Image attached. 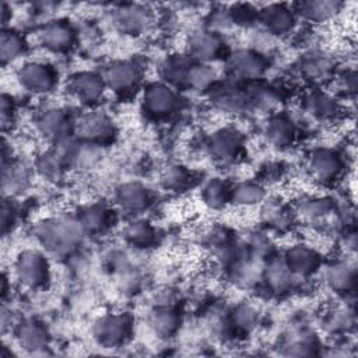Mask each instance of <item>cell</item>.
<instances>
[{
  "label": "cell",
  "mask_w": 358,
  "mask_h": 358,
  "mask_svg": "<svg viewBox=\"0 0 358 358\" xmlns=\"http://www.w3.org/2000/svg\"><path fill=\"white\" fill-rule=\"evenodd\" d=\"M35 236L43 248L57 256L66 257L77 250L83 242L84 231L77 218H49L35 227Z\"/></svg>",
  "instance_id": "cell-1"
},
{
  "label": "cell",
  "mask_w": 358,
  "mask_h": 358,
  "mask_svg": "<svg viewBox=\"0 0 358 358\" xmlns=\"http://www.w3.org/2000/svg\"><path fill=\"white\" fill-rule=\"evenodd\" d=\"M14 273L24 287L29 289H42L50 280L49 260L38 250H22L14 263Z\"/></svg>",
  "instance_id": "cell-2"
},
{
  "label": "cell",
  "mask_w": 358,
  "mask_h": 358,
  "mask_svg": "<svg viewBox=\"0 0 358 358\" xmlns=\"http://www.w3.org/2000/svg\"><path fill=\"white\" fill-rule=\"evenodd\" d=\"M143 110L152 119H166L180 108V96L176 90L165 83H152L145 87L141 99Z\"/></svg>",
  "instance_id": "cell-3"
},
{
  "label": "cell",
  "mask_w": 358,
  "mask_h": 358,
  "mask_svg": "<svg viewBox=\"0 0 358 358\" xmlns=\"http://www.w3.org/2000/svg\"><path fill=\"white\" fill-rule=\"evenodd\" d=\"M133 333V319L129 313H109L94 324V337L103 348L124 345Z\"/></svg>",
  "instance_id": "cell-4"
},
{
  "label": "cell",
  "mask_w": 358,
  "mask_h": 358,
  "mask_svg": "<svg viewBox=\"0 0 358 358\" xmlns=\"http://www.w3.org/2000/svg\"><path fill=\"white\" fill-rule=\"evenodd\" d=\"M77 137L92 147L109 145L116 137L112 119L102 112H88L77 120Z\"/></svg>",
  "instance_id": "cell-5"
},
{
  "label": "cell",
  "mask_w": 358,
  "mask_h": 358,
  "mask_svg": "<svg viewBox=\"0 0 358 358\" xmlns=\"http://www.w3.org/2000/svg\"><path fill=\"white\" fill-rule=\"evenodd\" d=\"M106 88L119 95H127L137 90L141 81V69L131 60L109 63L101 73Z\"/></svg>",
  "instance_id": "cell-6"
},
{
  "label": "cell",
  "mask_w": 358,
  "mask_h": 358,
  "mask_svg": "<svg viewBox=\"0 0 358 358\" xmlns=\"http://www.w3.org/2000/svg\"><path fill=\"white\" fill-rule=\"evenodd\" d=\"M306 166L310 175L323 183H333L344 172L343 158L331 148L316 147L306 157Z\"/></svg>",
  "instance_id": "cell-7"
},
{
  "label": "cell",
  "mask_w": 358,
  "mask_h": 358,
  "mask_svg": "<svg viewBox=\"0 0 358 358\" xmlns=\"http://www.w3.org/2000/svg\"><path fill=\"white\" fill-rule=\"evenodd\" d=\"M57 70L45 62H28L17 73V78L32 94H48L57 85Z\"/></svg>",
  "instance_id": "cell-8"
},
{
  "label": "cell",
  "mask_w": 358,
  "mask_h": 358,
  "mask_svg": "<svg viewBox=\"0 0 358 358\" xmlns=\"http://www.w3.org/2000/svg\"><path fill=\"white\" fill-rule=\"evenodd\" d=\"M206 145L213 158L222 164H231L236 162L242 157L243 137L238 130L224 127L214 131L208 137Z\"/></svg>",
  "instance_id": "cell-9"
},
{
  "label": "cell",
  "mask_w": 358,
  "mask_h": 358,
  "mask_svg": "<svg viewBox=\"0 0 358 358\" xmlns=\"http://www.w3.org/2000/svg\"><path fill=\"white\" fill-rule=\"evenodd\" d=\"M227 69L235 81H253L266 71L267 62L255 50L239 49L227 57Z\"/></svg>",
  "instance_id": "cell-10"
},
{
  "label": "cell",
  "mask_w": 358,
  "mask_h": 358,
  "mask_svg": "<svg viewBox=\"0 0 358 358\" xmlns=\"http://www.w3.org/2000/svg\"><path fill=\"white\" fill-rule=\"evenodd\" d=\"M187 55L194 62L207 64L224 57L225 42L221 35L213 29L197 31L189 39Z\"/></svg>",
  "instance_id": "cell-11"
},
{
  "label": "cell",
  "mask_w": 358,
  "mask_h": 358,
  "mask_svg": "<svg viewBox=\"0 0 358 358\" xmlns=\"http://www.w3.org/2000/svg\"><path fill=\"white\" fill-rule=\"evenodd\" d=\"M105 88L102 74L95 71H78L69 80V91L84 105L96 103L102 98Z\"/></svg>",
  "instance_id": "cell-12"
},
{
  "label": "cell",
  "mask_w": 358,
  "mask_h": 358,
  "mask_svg": "<svg viewBox=\"0 0 358 358\" xmlns=\"http://www.w3.org/2000/svg\"><path fill=\"white\" fill-rule=\"evenodd\" d=\"M39 41L42 46L50 52L66 53L74 48L77 35L69 22L57 20L43 25V28L39 31Z\"/></svg>",
  "instance_id": "cell-13"
},
{
  "label": "cell",
  "mask_w": 358,
  "mask_h": 358,
  "mask_svg": "<svg viewBox=\"0 0 358 358\" xmlns=\"http://www.w3.org/2000/svg\"><path fill=\"white\" fill-rule=\"evenodd\" d=\"M282 259L289 271L299 280L312 275L320 266L319 253L313 248L303 243L291 246Z\"/></svg>",
  "instance_id": "cell-14"
},
{
  "label": "cell",
  "mask_w": 358,
  "mask_h": 358,
  "mask_svg": "<svg viewBox=\"0 0 358 358\" xmlns=\"http://www.w3.org/2000/svg\"><path fill=\"white\" fill-rule=\"evenodd\" d=\"M76 218L84 234L99 235L113 225L115 214L106 204L92 203L81 207Z\"/></svg>",
  "instance_id": "cell-15"
},
{
  "label": "cell",
  "mask_w": 358,
  "mask_h": 358,
  "mask_svg": "<svg viewBox=\"0 0 358 358\" xmlns=\"http://www.w3.org/2000/svg\"><path fill=\"white\" fill-rule=\"evenodd\" d=\"M113 25L124 35L138 36L144 34L150 25V14L140 6L126 4L115 10Z\"/></svg>",
  "instance_id": "cell-16"
},
{
  "label": "cell",
  "mask_w": 358,
  "mask_h": 358,
  "mask_svg": "<svg viewBox=\"0 0 358 358\" xmlns=\"http://www.w3.org/2000/svg\"><path fill=\"white\" fill-rule=\"evenodd\" d=\"M259 21L264 29L275 36L289 34L296 22L295 11L284 4H270L259 11Z\"/></svg>",
  "instance_id": "cell-17"
},
{
  "label": "cell",
  "mask_w": 358,
  "mask_h": 358,
  "mask_svg": "<svg viewBox=\"0 0 358 358\" xmlns=\"http://www.w3.org/2000/svg\"><path fill=\"white\" fill-rule=\"evenodd\" d=\"M194 60L189 55H169L159 63V76L162 83L173 88H186L187 77Z\"/></svg>",
  "instance_id": "cell-18"
},
{
  "label": "cell",
  "mask_w": 358,
  "mask_h": 358,
  "mask_svg": "<svg viewBox=\"0 0 358 358\" xmlns=\"http://www.w3.org/2000/svg\"><path fill=\"white\" fill-rule=\"evenodd\" d=\"M115 197L120 208L131 214L143 213L152 203L150 190L137 182H129V183L120 185L116 189Z\"/></svg>",
  "instance_id": "cell-19"
},
{
  "label": "cell",
  "mask_w": 358,
  "mask_h": 358,
  "mask_svg": "<svg viewBox=\"0 0 358 358\" xmlns=\"http://www.w3.org/2000/svg\"><path fill=\"white\" fill-rule=\"evenodd\" d=\"M36 124L39 131L45 137L53 140L55 143L64 137L71 136L73 122L69 113H66V110L59 108L46 109L45 112H42L41 116L38 117Z\"/></svg>",
  "instance_id": "cell-20"
},
{
  "label": "cell",
  "mask_w": 358,
  "mask_h": 358,
  "mask_svg": "<svg viewBox=\"0 0 358 358\" xmlns=\"http://www.w3.org/2000/svg\"><path fill=\"white\" fill-rule=\"evenodd\" d=\"M303 109L317 120H331L341 113L338 101L320 90H310L303 95Z\"/></svg>",
  "instance_id": "cell-21"
},
{
  "label": "cell",
  "mask_w": 358,
  "mask_h": 358,
  "mask_svg": "<svg viewBox=\"0 0 358 358\" xmlns=\"http://www.w3.org/2000/svg\"><path fill=\"white\" fill-rule=\"evenodd\" d=\"M299 71L305 80L320 84L330 80L334 73V63L324 53L310 52L301 57Z\"/></svg>",
  "instance_id": "cell-22"
},
{
  "label": "cell",
  "mask_w": 358,
  "mask_h": 358,
  "mask_svg": "<svg viewBox=\"0 0 358 358\" xmlns=\"http://www.w3.org/2000/svg\"><path fill=\"white\" fill-rule=\"evenodd\" d=\"M264 136L271 145L277 148H288L295 143L298 130L289 117L277 115L266 123Z\"/></svg>",
  "instance_id": "cell-23"
},
{
  "label": "cell",
  "mask_w": 358,
  "mask_h": 358,
  "mask_svg": "<svg viewBox=\"0 0 358 358\" xmlns=\"http://www.w3.org/2000/svg\"><path fill=\"white\" fill-rule=\"evenodd\" d=\"M15 338L22 348L31 352H38L45 350L49 343V336L46 329L34 319L24 320L17 326Z\"/></svg>",
  "instance_id": "cell-24"
},
{
  "label": "cell",
  "mask_w": 358,
  "mask_h": 358,
  "mask_svg": "<svg viewBox=\"0 0 358 358\" xmlns=\"http://www.w3.org/2000/svg\"><path fill=\"white\" fill-rule=\"evenodd\" d=\"M150 327L159 337H172L180 326L179 313L172 306H157L150 312L148 316Z\"/></svg>",
  "instance_id": "cell-25"
},
{
  "label": "cell",
  "mask_w": 358,
  "mask_h": 358,
  "mask_svg": "<svg viewBox=\"0 0 358 358\" xmlns=\"http://www.w3.org/2000/svg\"><path fill=\"white\" fill-rule=\"evenodd\" d=\"M264 275H266L268 288L274 292L289 291L292 285L296 282V280H299L289 271L282 257L281 259L274 257L270 262H267Z\"/></svg>",
  "instance_id": "cell-26"
},
{
  "label": "cell",
  "mask_w": 358,
  "mask_h": 358,
  "mask_svg": "<svg viewBox=\"0 0 358 358\" xmlns=\"http://www.w3.org/2000/svg\"><path fill=\"white\" fill-rule=\"evenodd\" d=\"M329 285L338 294H348L354 289L357 271L348 262H336L327 268L326 274Z\"/></svg>",
  "instance_id": "cell-27"
},
{
  "label": "cell",
  "mask_w": 358,
  "mask_h": 358,
  "mask_svg": "<svg viewBox=\"0 0 358 358\" xmlns=\"http://www.w3.org/2000/svg\"><path fill=\"white\" fill-rule=\"evenodd\" d=\"M126 242L136 249H148L157 242V229L145 220H133L123 231Z\"/></svg>",
  "instance_id": "cell-28"
},
{
  "label": "cell",
  "mask_w": 358,
  "mask_h": 358,
  "mask_svg": "<svg viewBox=\"0 0 358 358\" xmlns=\"http://www.w3.org/2000/svg\"><path fill=\"white\" fill-rule=\"evenodd\" d=\"M27 49H28V45L25 38L21 35V32L11 28H4L1 31L0 57H1L3 66L24 56Z\"/></svg>",
  "instance_id": "cell-29"
},
{
  "label": "cell",
  "mask_w": 358,
  "mask_h": 358,
  "mask_svg": "<svg viewBox=\"0 0 358 358\" xmlns=\"http://www.w3.org/2000/svg\"><path fill=\"white\" fill-rule=\"evenodd\" d=\"M29 183V176L24 165L15 161H3V190L10 196L24 192Z\"/></svg>",
  "instance_id": "cell-30"
},
{
  "label": "cell",
  "mask_w": 358,
  "mask_h": 358,
  "mask_svg": "<svg viewBox=\"0 0 358 358\" xmlns=\"http://www.w3.org/2000/svg\"><path fill=\"white\" fill-rule=\"evenodd\" d=\"M340 6L341 4L336 1H303L298 4L295 14L298 13L305 20L312 22H322L333 17L338 11Z\"/></svg>",
  "instance_id": "cell-31"
},
{
  "label": "cell",
  "mask_w": 358,
  "mask_h": 358,
  "mask_svg": "<svg viewBox=\"0 0 358 358\" xmlns=\"http://www.w3.org/2000/svg\"><path fill=\"white\" fill-rule=\"evenodd\" d=\"M231 187L225 180L215 178L203 187L201 197L210 208L220 210L231 203Z\"/></svg>",
  "instance_id": "cell-32"
},
{
  "label": "cell",
  "mask_w": 358,
  "mask_h": 358,
  "mask_svg": "<svg viewBox=\"0 0 358 358\" xmlns=\"http://www.w3.org/2000/svg\"><path fill=\"white\" fill-rule=\"evenodd\" d=\"M266 196L262 185L256 182H241L231 187V203L236 206H253Z\"/></svg>",
  "instance_id": "cell-33"
},
{
  "label": "cell",
  "mask_w": 358,
  "mask_h": 358,
  "mask_svg": "<svg viewBox=\"0 0 358 358\" xmlns=\"http://www.w3.org/2000/svg\"><path fill=\"white\" fill-rule=\"evenodd\" d=\"M333 211H336L334 203L324 197H306L298 204V213L309 221L322 220Z\"/></svg>",
  "instance_id": "cell-34"
},
{
  "label": "cell",
  "mask_w": 358,
  "mask_h": 358,
  "mask_svg": "<svg viewBox=\"0 0 358 358\" xmlns=\"http://www.w3.org/2000/svg\"><path fill=\"white\" fill-rule=\"evenodd\" d=\"M257 322V313L248 305L236 306L225 320L227 329L232 333H249Z\"/></svg>",
  "instance_id": "cell-35"
},
{
  "label": "cell",
  "mask_w": 358,
  "mask_h": 358,
  "mask_svg": "<svg viewBox=\"0 0 358 358\" xmlns=\"http://www.w3.org/2000/svg\"><path fill=\"white\" fill-rule=\"evenodd\" d=\"M193 173L182 165H169L162 173V183L172 192L186 190L193 183Z\"/></svg>",
  "instance_id": "cell-36"
},
{
  "label": "cell",
  "mask_w": 358,
  "mask_h": 358,
  "mask_svg": "<svg viewBox=\"0 0 358 358\" xmlns=\"http://www.w3.org/2000/svg\"><path fill=\"white\" fill-rule=\"evenodd\" d=\"M67 169V165L63 162V159L59 157V154L52 148L50 151L41 155L38 159V171L42 176L57 180L63 176L64 171Z\"/></svg>",
  "instance_id": "cell-37"
},
{
  "label": "cell",
  "mask_w": 358,
  "mask_h": 358,
  "mask_svg": "<svg viewBox=\"0 0 358 358\" xmlns=\"http://www.w3.org/2000/svg\"><path fill=\"white\" fill-rule=\"evenodd\" d=\"M263 215L267 225L277 229L287 228L291 221L289 210H287L285 206H282L280 201H275V200L266 204V207L263 208Z\"/></svg>",
  "instance_id": "cell-38"
},
{
  "label": "cell",
  "mask_w": 358,
  "mask_h": 358,
  "mask_svg": "<svg viewBox=\"0 0 358 358\" xmlns=\"http://www.w3.org/2000/svg\"><path fill=\"white\" fill-rule=\"evenodd\" d=\"M228 17L236 25L249 27L259 21V11H256L249 4H238L229 11Z\"/></svg>",
  "instance_id": "cell-39"
},
{
  "label": "cell",
  "mask_w": 358,
  "mask_h": 358,
  "mask_svg": "<svg viewBox=\"0 0 358 358\" xmlns=\"http://www.w3.org/2000/svg\"><path fill=\"white\" fill-rule=\"evenodd\" d=\"M329 313L330 315L324 320L326 322L324 324L329 327V330L340 331V330L348 327L350 317H348V312L345 309H333Z\"/></svg>",
  "instance_id": "cell-40"
},
{
  "label": "cell",
  "mask_w": 358,
  "mask_h": 358,
  "mask_svg": "<svg viewBox=\"0 0 358 358\" xmlns=\"http://www.w3.org/2000/svg\"><path fill=\"white\" fill-rule=\"evenodd\" d=\"M15 208L13 207L11 200L4 199L3 204H1V232L3 235H7L8 231H11L14 222H15Z\"/></svg>",
  "instance_id": "cell-41"
},
{
  "label": "cell",
  "mask_w": 358,
  "mask_h": 358,
  "mask_svg": "<svg viewBox=\"0 0 358 358\" xmlns=\"http://www.w3.org/2000/svg\"><path fill=\"white\" fill-rule=\"evenodd\" d=\"M14 113H15V108H14L13 98L8 96L7 94H3V96H1V124H3L4 130L7 129L8 124L11 126Z\"/></svg>",
  "instance_id": "cell-42"
},
{
  "label": "cell",
  "mask_w": 358,
  "mask_h": 358,
  "mask_svg": "<svg viewBox=\"0 0 358 358\" xmlns=\"http://www.w3.org/2000/svg\"><path fill=\"white\" fill-rule=\"evenodd\" d=\"M340 87L347 92V94H354L357 90V74L354 70H347L341 77H340Z\"/></svg>",
  "instance_id": "cell-43"
}]
</instances>
